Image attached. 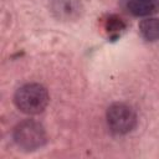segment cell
<instances>
[{
    "label": "cell",
    "mask_w": 159,
    "mask_h": 159,
    "mask_svg": "<svg viewBox=\"0 0 159 159\" xmlns=\"http://www.w3.org/2000/svg\"><path fill=\"white\" fill-rule=\"evenodd\" d=\"M125 7L133 16H152L159 12V0H127Z\"/></svg>",
    "instance_id": "obj_5"
},
{
    "label": "cell",
    "mask_w": 159,
    "mask_h": 159,
    "mask_svg": "<svg viewBox=\"0 0 159 159\" xmlns=\"http://www.w3.org/2000/svg\"><path fill=\"white\" fill-rule=\"evenodd\" d=\"M125 21L116 14H111L103 20V27L109 36H118L125 29Z\"/></svg>",
    "instance_id": "obj_7"
},
{
    "label": "cell",
    "mask_w": 159,
    "mask_h": 159,
    "mask_svg": "<svg viewBox=\"0 0 159 159\" xmlns=\"http://www.w3.org/2000/svg\"><path fill=\"white\" fill-rule=\"evenodd\" d=\"M14 103L20 112L27 116H36L47 108L50 103V94L45 86L30 82L22 84L15 91Z\"/></svg>",
    "instance_id": "obj_1"
},
{
    "label": "cell",
    "mask_w": 159,
    "mask_h": 159,
    "mask_svg": "<svg viewBox=\"0 0 159 159\" xmlns=\"http://www.w3.org/2000/svg\"><path fill=\"white\" fill-rule=\"evenodd\" d=\"M106 120L111 132L123 135L135 128L138 117L132 106L123 102H114L106 111Z\"/></svg>",
    "instance_id": "obj_3"
},
{
    "label": "cell",
    "mask_w": 159,
    "mask_h": 159,
    "mask_svg": "<svg viewBox=\"0 0 159 159\" xmlns=\"http://www.w3.org/2000/svg\"><path fill=\"white\" fill-rule=\"evenodd\" d=\"M50 11L60 21H76L83 14L81 0H50Z\"/></svg>",
    "instance_id": "obj_4"
},
{
    "label": "cell",
    "mask_w": 159,
    "mask_h": 159,
    "mask_svg": "<svg viewBox=\"0 0 159 159\" xmlns=\"http://www.w3.org/2000/svg\"><path fill=\"white\" fill-rule=\"evenodd\" d=\"M12 139L21 150L35 152L47 143V133L40 122L35 119H24L14 127Z\"/></svg>",
    "instance_id": "obj_2"
},
{
    "label": "cell",
    "mask_w": 159,
    "mask_h": 159,
    "mask_svg": "<svg viewBox=\"0 0 159 159\" xmlns=\"http://www.w3.org/2000/svg\"><path fill=\"white\" fill-rule=\"evenodd\" d=\"M139 32L142 37L147 41H157L159 40V17H147L142 20L138 25Z\"/></svg>",
    "instance_id": "obj_6"
}]
</instances>
